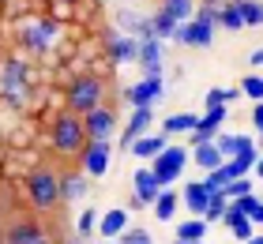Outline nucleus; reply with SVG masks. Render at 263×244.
Returning <instances> with one entry per match:
<instances>
[{"mask_svg":"<svg viewBox=\"0 0 263 244\" xmlns=\"http://www.w3.org/2000/svg\"><path fill=\"white\" fill-rule=\"evenodd\" d=\"M124 226H128V214L121 211V207L109 211V214H102V233H105V237H121Z\"/></svg>","mask_w":263,"mask_h":244,"instance_id":"23","label":"nucleus"},{"mask_svg":"<svg viewBox=\"0 0 263 244\" xmlns=\"http://www.w3.org/2000/svg\"><path fill=\"white\" fill-rule=\"evenodd\" d=\"M222 195H237V199H241V195H252V184H248V180H233Z\"/></svg>","mask_w":263,"mask_h":244,"instance_id":"33","label":"nucleus"},{"mask_svg":"<svg viewBox=\"0 0 263 244\" xmlns=\"http://www.w3.org/2000/svg\"><path fill=\"white\" fill-rule=\"evenodd\" d=\"M192 162L199 165V169H207V173H214V169H222L226 162H222V151L214 143H203V146H196V158Z\"/></svg>","mask_w":263,"mask_h":244,"instance_id":"18","label":"nucleus"},{"mask_svg":"<svg viewBox=\"0 0 263 244\" xmlns=\"http://www.w3.org/2000/svg\"><path fill=\"white\" fill-rule=\"evenodd\" d=\"M57 38V23L53 19H38V23H30V27H23V49H30L34 57L45 53V49L53 45Z\"/></svg>","mask_w":263,"mask_h":244,"instance_id":"5","label":"nucleus"},{"mask_svg":"<svg viewBox=\"0 0 263 244\" xmlns=\"http://www.w3.org/2000/svg\"><path fill=\"white\" fill-rule=\"evenodd\" d=\"M105 98H109V83L102 76H94V71H79V76L68 83V90H64V105H68V113L87 117L94 109L109 105Z\"/></svg>","mask_w":263,"mask_h":244,"instance_id":"2","label":"nucleus"},{"mask_svg":"<svg viewBox=\"0 0 263 244\" xmlns=\"http://www.w3.org/2000/svg\"><path fill=\"white\" fill-rule=\"evenodd\" d=\"M184 162H188V154L181 151V146H165V151L154 158V180L158 184H173L177 177H181V169H184Z\"/></svg>","mask_w":263,"mask_h":244,"instance_id":"4","label":"nucleus"},{"mask_svg":"<svg viewBox=\"0 0 263 244\" xmlns=\"http://www.w3.org/2000/svg\"><path fill=\"white\" fill-rule=\"evenodd\" d=\"M132 184H136V203H154V199H158V180H154V173H151V169H139V173L136 177H132Z\"/></svg>","mask_w":263,"mask_h":244,"instance_id":"16","label":"nucleus"},{"mask_svg":"<svg viewBox=\"0 0 263 244\" xmlns=\"http://www.w3.org/2000/svg\"><path fill=\"white\" fill-rule=\"evenodd\" d=\"M226 211H230V207H226V195L218 192V195H211V203H207V218H226Z\"/></svg>","mask_w":263,"mask_h":244,"instance_id":"30","label":"nucleus"},{"mask_svg":"<svg viewBox=\"0 0 263 244\" xmlns=\"http://www.w3.org/2000/svg\"><path fill=\"white\" fill-rule=\"evenodd\" d=\"M203 237V222H181L177 226V240H199Z\"/></svg>","mask_w":263,"mask_h":244,"instance_id":"28","label":"nucleus"},{"mask_svg":"<svg viewBox=\"0 0 263 244\" xmlns=\"http://www.w3.org/2000/svg\"><path fill=\"white\" fill-rule=\"evenodd\" d=\"M203 4H207V8H218V4H222V0H203ZM222 8H226V4H222Z\"/></svg>","mask_w":263,"mask_h":244,"instance_id":"39","label":"nucleus"},{"mask_svg":"<svg viewBox=\"0 0 263 244\" xmlns=\"http://www.w3.org/2000/svg\"><path fill=\"white\" fill-rule=\"evenodd\" d=\"M0 244H4V233H0Z\"/></svg>","mask_w":263,"mask_h":244,"instance_id":"44","label":"nucleus"},{"mask_svg":"<svg viewBox=\"0 0 263 244\" xmlns=\"http://www.w3.org/2000/svg\"><path fill=\"white\" fill-rule=\"evenodd\" d=\"M181 45H192V49H203V45H211V38H214V27H203V23H181L177 27V34H173Z\"/></svg>","mask_w":263,"mask_h":244,"instance_id":"12","label":"nucleus"},{"mask_svg":"<svg viewBox=\"0 0 263 244\" xmlns=\"http://www.w3.org/2000/svg\"><path fill=\"white\" fill-rule=\"evenodd\" d=\"M61 195H64V207L87 195V173H83L79 165H71V162H64V173H61Z\"/></svg>","mask_w":263,"mask_h":244,"instance_id":"11","label":"nucleus"},{"mask_svg":"<svg viewBox=\"0 0 263 244\" xmlns=\"http://www.w3.org/2000/svg\"><path fill=\"white\" fill-rule=\"evenodd\" d=\"M230 4H245V0H230Z\"/></svg>","mask_w":263,"mask_h":244,"instance_id":"43","label":"nucleus"},{"mask_svg":"<svg viewBox=\"0 0 263 244\" xmlns=\"http://www.w3.org/2000/svg\"><path fill=\"white\" fill-rule=\"evenodd\" d=\"M248 218H252V222H263V199H256V207H252V214H248Z\"/></svg>","mask_w":263,"mask_h":244,"instance_id":"37","label":"nucleus"},{"mask_svg":"<svg viewBox=\"0 0 263 244\" xmlns=\"http://www.w3.org/2000/svg\"><path fill=\"white\" fill-rule=\"evenodd\" d=\"M245 94H248V98H263V79H259V76H248V79H245Z\"/></svg>","mask_w":263,"mask_h":244,"instance_id":"32","label":"nucleus"},{"mask_svg":"<svg viewBox=\"0 0 263 244\" xmlns=\"http://www.w3.org/2000/svg\"><path fill=\"white\" fill-rule=\"evenodd\" d=\"M192 8H196L192 0H162L158 4V11H165V15L177 19V23H192V15H196Z\"/></svg>","mask_w":263,"mask_h":244,"instance_id":"19","label":"nucleus"},{"mask_svg":"<svg viewBox=\"0 0 263 244\" xmlns=\"http://www.w3.org/2000/svg\"><path fill=\"white\" fill-rule=\"evenodd\" d=\"M245 244H263V237H252V240H245Z\"/></svg>","mask_w":263,"mask_h":244,"instance_id":"41","label":"nucleus"},{"mask_svg":"<svg viewBox=\"0 0 263 244\" xmlns=\"http://www.w3.org/2000/svg\"><path fill=\"white\" fill-rule=\"evenodd\" d=\"M94 218H98L94 211H83V214H79V233H90V229H94Z\"/></svg>","mask_w":263,"mask_h":244,"instance_id":"35","label":"nucleus"},{"mask_svg":"<svg viewBox=\"0 0 263 244\" xmlns=\"http://www.w3.org/2000/svg\"><path fill=\"white\" fill-rule=\"evenodd\" d=\"M226 120V105H218V109H211L207 117H199V128L192 132V143L196 146H203V143H211V136L218 132V124Z\"/></svg>","mask_w":263,"mask_h":244,"instance_id":"14","label":"nucleus"},{"mask_svg":"<svg viewBox=\"0 0 263 244\" xmlns=\"http://www.w3.org/2000/svg\"><path fill=\"white\" fill-rule=\"evenodd\" d=\"M165 151V139L162 136H143L136 146H132V154H136V158H158Z\"/></svg>","mask_w":263,"mask_h":244,"instance_id":"22","label":"nucleus"},{"mask_svg":"<svg viewBox=\"0 0 263 244\" xmlns=\"http://www.w3.org/2000/svg\"><path fill=\"white\" fill-rule=\"evenodd\" d=\"M196 128H199V117L196 113H177V117H170L162 124L165 136H181V132H196Z\"/></svg>","mask_w":263,"mask_h":244,"instance_id":"20","label":"nucleus"},{"mask_svg":"<svg viewBox=\"0 0 263 244\" xmlns=\"http://www.w3.org/2000/svg\"><path fill=\"white\" fill-rule=\"evenodd\" d=\"M68 4H76V0H68Z\"/></svg>","mask_w":263,"mask_h":244,"instance_id":"45","label":"nucleus"},{"mask_svg":"<svg viewBox=\"0 0 263 244\" xmlns=\"http://www.w3.org/2000/svg\"><path fill=\"white\" fill-rule=\"evenodd\" d=\"M252 124H256V128H263V102L256 105V113H252Z\"/></svg>","mask_w":263,"mask_h":244,"instance_id":"38","label":"nucleus"},{"mask_svg":"<svg viewBox=\"0 0 263 244\" xmlns=\"http://www.w3.org/2000/svg\"><path fill=\"white\" fill-rule=\"evenodd\" d=\"M177 244H199V240H177Z\"/></svg>","mask_w":263,"mask_h":244,"instance_id":"42","label":"nucleus"},{"mask_svg":"<svg viewBox=\"0 0 263 244\" xmlns=\"http://www.w3.org/2000/svg\"><path fill=\"white\" fill-rule=\"evenodd\" d=\"M61 173H64V165L57 162V158H45V162H38L30 169V177H27V199H30V207L38 214H53L57 207L64 203V195H61Z\"/></svg>","mask_w":263,"mask_h":244,"instance_id":"1","label":"nucleus"},{"mask_svg":"<svg viewBox=\"0 0 263 244\" xmlns=\"http://www.w3.org/2000/svg\"><path fill=\"white\" fill-rule=\"evenodd\" d=\"M38 240H45V229L38 218H15L4 229V244H38Z\"/></svg>","mask_w":263,"mask_h":244,"instance_id":"8","label":"nucleus"},{"mask_svg":"<svg viewBox=\"0 0 263 244\" xmlns=\"http://www.w3.org/2000/svg\"><path fill=\"white\" fill-rule=\"evenodd\" d=\"M83 124H87V139L90 143H109V132L117 128L113 105H102V109H94V113H87V117H83Z\"/></svg>","mask_w":263,"mask_h":244,"instance_id":"6","label":"nucleus"},{"mask_svg":"<svg viewBox=\"0 0 263 244\" xmlns=\"http://www.w3.org/2000/svg\"><path fill=\"white\" fill-rule=\"evenodd\" d=\"M139 64H143L147 76H158V64H162V45H158V38L139 42Z\"/></svg>","mask_w":263,"mask_h":244,"instance_id":"17","label":"nucleus"},{"mask_svg":"<svg viewBox=\"0 0 263 244\" xmlns=\"http://www.w3.org/2000/svg\"><path fill=\"white\" fill-rule=\"evenodd\" d=\"M49 139H53V151L64 158V162H76V158L87 151V124H83V117H76V113H57V120H53V128H49Z\"/></svg>","mask_w":263,"mask_h":244,"instance_id":"3","label":"nucleus"},{"mask_svg":"<svg viewBox=\"0 0 263 244\" xmlns=\"http://www.w3.org/2000/svg\"><path fill=\"white\" fill-rule=\"evenodd\" d=\"M230 98H237V90H207V98H203V102H207V109H218V105H226L230 102Z\"/></svg>","mask_w":263,"mask_h":244,"instance_id":"29","label":"nucleus"},{"mask_svg":"<svg viewBox=\"0 0 263 244\" xmlns=\"http://www.w3.org/2000/svg\"><path fill=\"white\" fill-rule=\"evenodd\" d=\"M233 233L241 237V240H252V226H248V218H245L241 226H233Z\"/></svg>","mask_w":263,"mask_h":244,"instance_id":"36","label":"nucleus"},{"mask_svg":"<svg viewBox=\"0 0 263 244\" xmlns=\"http://www.w3.org/2000/svg\"><path fill=\"white\" fill-rule=\"evenodd\" d=\"M158 98H162V79L158 76H143V83H136V87L124 90V102L132 109H151Z\"/></svg>","mask_w":263,"mask_h":244,"instance_id":"7","label":"nucleus"},{"mask_svg":"<svg viewBox=\"0 0 263 244\" xmlns=\"http://www.w3.org/2000/svg\"><path fill=\"white\" fill-rule=\"evenodd\" d=\"M151 120H154V113H151V109H136V113H132V120L124 124V136H121V146H136V143L143 139V132L151 128Z\"/></svg>","mask_w":263,"mask_h":244,"instance_id":"13","label":"nucleus"},{"mask_svg":"<svg viewBox=\"0 0 263 244\" xmlns=\"http://www.w3.org/2000/svg\"><path fill=\"white\" fill-rule=\"evenodd\" d=\"M0 83H4V94L11 98V102H19V87L27 83V68H23L19 60H8V64H4V76H0Z\"/></svg>","mask_w":263,"mask_h":244,"instance_id":"15","label":"nucleus"},{"mask_svg":"<svg viewBox=\"0 0 263 244\" xmlns=\"http://www.w3.org/2000/svg\"><path fill=\"white\" fill-rule=\"evenodd\" d=\"M154 38H173V34H177V27H181V23H177V19H170V15H165V11H154Z\"/></svg>","mask_w":263,"mask_h":244,"instance_id":"24","label":"nucleus"},{"mask_svg":"<svg viewBox=\"0 0 263 244\" xmlns=\"http://www.w3.org/2000/svg\"><path fill=\"white\" fill-rule=\"evenodd\" d=\"M184 203L192 207L196 214H207V203H211L207 184H188V188H184Z\"/></svg>","mask_w":263,"mask_h":244,"instance_id":"21","label":"nucleus"},{"mask_svg":"<svg viewBox=\"0 0 263 244\" xmlns=\"http://www.w3.org/2000/svg\"><path fill=\"white\" fill-rule=\"evenodd\" d=\"M121 244H151V233H147V229H124Z\"/></svg>","mask_w":263,"mask_h":244,"instance_id":"31","label":"nucleus"},{"mask_svg":"<svg viewBox=\"0 0 263 244\" xmlns=\"http://www.w3.org/2000/svg\"><path fill=\"white\" fill-rule=\"evenodd\" d=\"M173 211H177V195L162 192L158 199H154V214H158V218H173Z\"/></svg>","mask_w":263,"mask_h":244,"instance_id":"26","label":"nucleus"},{"mask_svg":"<svg viewBox=\"0 0 263 244\" xmlns=\"http://www.w3.org/2000/svg\"><path fill=\"white\" fill-rule=\"evenodd\" d=\"M102 45H105V53H109V60H117V64H124V60H139V42L128 38V34L105 30L102 34Z\"/></svg>","mask_w":263,"mask_h":244,"instance_id":"9","label":"nucleus"},{"mask_svg":"<svg viewBox=\"0 0 263 244\" xmlns=\"http://www.w3.org/2000/svg\"><path fill=\"white\" fill-rule=\"evenodd\" d=\"M214 146H218V151H222V158H226V154H237V146H241V139H233V136H222V139L214 143Z\"/></svg>","mask_w":263,"mask_h":244,"instance_id":"34","label":"nucleus"},{"mask_svg":"<svg viewBox=\"0 0 263 244\" xmlns=\"http://www.w3.org/2000/svg\"><path fill=\"white\" fill-rule=\"evenodd\" d=\"M241 15H245V27H259V23H263V4L245 0V4H241Z\"/></svg>","mask_w":263,"mask_h":244,"instance_id":"27","label":"nucleus"},{"mask_svg":"<svg viewBox=\"0 0 263 244\" xmlns=\"http://www.w3.org/2000/svg\"><path fill=\"white\" fill-rule=\"evenodd\" d=\"M222 27H226V30H241V27H245L241 4H226V8H222Z\"/></svg>","mask_w":263,"mask_h":244,"instance_id":"25","label":"nucleus"},{"mask_svg":"<svg viewBox=\"0 0 263 244\" xmlns=\"http://www.w3.org/2000/svg\"><path fill=\"white\" fill-rule=\"evenodd\" d=\"M79 169L87 177H105V169H109V143H87V151L79 154Z\"/></svg>","mask_w":263,"mask_h":244,"instance_id":"10","label":"nucleus"},{"mask_svg":"<svg viewBox=\"0 0 263 244\" xmlns=\"http://www.w3.org/2000/svg\"><path fill=\"white\" fill-rule=\"evenodd\" d=\"M256 173H259V177H263V158H259V162H256Z\"/></svg>","mask_w":263,"mask_h":244,"instance_id":"40","label":"nucleus"}]
</instances>
